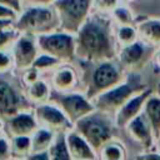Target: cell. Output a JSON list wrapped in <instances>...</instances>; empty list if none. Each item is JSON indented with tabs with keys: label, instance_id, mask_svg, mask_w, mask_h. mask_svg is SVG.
<instances>
[{
	"label": "cell",
	"instance_id": "6da1fadb",
	"mask_svg": "<svg viewBox=\"0 0 160 160\" xmlns=\"http://www.w3.org/2000/svg\"><path fill=\"white\" fill-rule=\"evenodd\" d=\"M75 39V54L86 61H106L114 56L110 21L101 15L89 16Z\"/></svg>",
	"mask_w": 160,
	"mask_h": 160
},
{
	"label": "cell",
	"instance_id": "7a4b0ae2",
	"mask_svg": "<svg viewBox=\"0 0 160 160\" xmlns=\"http://www.w3.org/2000/svg\"><path fill=\"white\" fill-rule=\"evenodd\" d=\"M58 26H60L58 14L55 9L52 10L48 6H30L15 24V29L19 32L29 35L49 34Z\"/></svg>",
	"mask_w": 160,
	"mask_h": 160
},
{
	"label": "cell",
	"instance_id": "3957f363",
	"mask_svg": "<svg viewBox=\"0 0 160 160\" xmlns=\"http://www.w3.org/2000/svg\"><path fill=\"white\" fill-rule=\"evenodd\" d=\"M91 0H55L51 6L55 9L60 28L69 32L75 34L89 18V9Z\"/></svg>",
	"mask_w": 160,
	"mask_h": 160
},
{
	"label": "cell",
	"instance_id": "277c9868",
	"mask_svg": "<svg viewBox=\"0 0 160 160\" xmlns=\"http://www.w3.org/2000/svg\"><path fill=\"white\" fill-rule=\"evenodd\" d=\"M76 131L91 145L95 151H101V149L110 142L112 136V129L109 120L101 115L89 114L78 121H75Z\"/></svg>",
	"mask_w": 160,
	"mask_h": 160
},
{
	"label": "cell",
	"instance_id": "5b68a950",
	"mask_svg": "<svg viewBox=\"0 0 160 160\" xmlns=\"http://www.w3.org/2000/svg\"><path fill=\"white\" fill-rule=\"evenodd\" d=\"M39 49L51 56L58 58L60 61H69L75 54V39L68 34H42L38 35Z\"/></svg>",
	"mask_w": 160,
	"mask_h": 160
},
{
	"label": "cell",
	"instance_id": "8992f818",
	"mask_svg": "<svg viewBox=\"0 0 160 160\" xmlns=\"http://www.w3.org/2000/svg\"><path fill=\"white\" fill-rule=\"evenodd\" d=\"M49 100H51L72 122L91 114L95 109L94 104L89 102L88 99L79 94H51Z\"/></svg>",
	"mask_w": 160,
	"mask_h": 160
},
{
	"label": "cell",
	"instance_id": "52a82bcc",
	"mask_svg": "<svg viewBox=\"0 0 160 160\" xmlns=\"http://www.w3.org/2000/svg\"><path fill=\"white\" fill-rule=\"evenodd\" d=\"M121 79V72L118 66L112 62L101 61L91 74V81L88 91L89 98H95L96 95L116 86Z\"/></svg>",
	"mask_w": 160,
	"mask_h": 160
},
{
	"label": "cell",
	"instance_id": "ba28073f",
	"mask_svg": "<svg viewBox=\"0 0 160 160\" xmlns=\"http://www.w3.org/2000/svg\"><path fill=\"white\" fill-rule=\"evenodd\" d=\"M135 88L130 84L116 85L99 95L95 96L94 106L102 114L118 112L120 108L131 98Z\"/></svg>",
	"mask_w": 160,
	"mask_h": 160
},
{
	"label": "cell",
	"instance_id": "9c48e42d",
	"mask_svg": "<svg viewBox=\"0 0 160 160\" xmlns=\"http://www.w3.org/2000/svg\"><path fill=\"white\" fill-rule=\"evenodd\" d=\"M25 106L26 101L19 89L8 79L0 78V118L8 120L21 112V109Z\"/></svg>",
	"mask_w": 160,
	"mask_h": 160
},
{
	"label": "cell",
	"instance_id": "30bf717a",
	"mask_svg": "<svg viewBox=\"0 0 160 160\" xmlns=\"http://www.w3.org/2000/svg\"><path fill=\"white\" fill-rule=\"evenodd\" d=\"M35 118L38 122L54 132H64L70 130L72 121L58 108L52 105H40L35 110Z\"/></svg>",
	"mask_w": 160,
	"mask_h": 160
},
{
	"label": "cell",
	"instance_id": "8fae6325",
	"mask_svg": "<svg viewBox=\"0 0 160 160\" xmlns=\"http://www.w3.org/2000/svg\"><path fill=\"white\" fill-rule=\"evenodd\" d=\"M38 42H35L29 34L19 38L14 46V61L18 69L26 70L32 66L38 58Z\"/></svg>",
	"mask_w": 160,
	"mask_h": 160
},
{
	"label": "cell",
	"instance_id": "7c38bea8",
	"mask_svg": "<svg viewBox=\"0 0 160 160\" xmlns=\"http://www.w3.org/2000/svg\"><path fill=\"white\" fill-rule=\"evenodd\" d=\"M36 119L28 112H19L6 120L5 130L9 136H21V135H31L38 130Z\"/></svg>",
	"mask_w": 160,
	"mask_h": 160
},
{
	"label": "cell",
	"instance_id": "4fadbf2b",
	"mask_svg": "<svg viewBox=\"0 0 160 160\" xmlns=\"http://www.w3.org/2000/svg\"><path fill=\"white\" fill-rule=\"evenodd\" d=\"M148 95L149 92H141L139 95L131 96L116 112V124L120 126H125L130 120L139 115L141 106L148 100Z\"/></svg>",
	"mask_w": 160,
	"mask_h": 160
},
{
	"label": "cell",
	"instance_id": "5bb4252c",
	"mask_svg": "<svg viewBox=\"0 0 160 160\" xmlns=\"http://www.w3.org/2000/svg\"><path fill=\"white\" fill-rule=\"evenodd\" d=\"M126 126H128L130 136L134 140H136L138 142H140L145 146H149L151 144V134H154V132L151 130V126H150L145 114L136 115L132 120H130L126 124Z\"/></svg>",
	"mask_w": 160,
	"mask_h": 160
},
{
	"label": "cell",
	"instance_id": "9a60e30c",
	"mask_svg": "<svg viewBox=\"0 0 160 160\" xmlns=\"http://www.w3.org/2000/svg\"><path fill=\"white\" fill-rule=\"evenodd\" d=\"M66 142L69 148L70 156L74 159H94V149L91 145L76 131L69 132L66 135Z\"/></svg>",
	"mask_w": 160,
	"mask_h": 160
},
{
	"label": "cell",
	"instance_id": "2e32d148",
	"mask_svg": "<svg viewBox=\"0 0 160 160\" xmlns=\"http://www.w3.org/2000/svg\"><path fill=\"white\" fill-rule=\"evenodd\" d=\"M145 56V48L141 42H131L125 45L120 52V61L126 68H135Z\"/></svg>",
	"mask_w": 160,
	"mask_h": 160
},
{
	"label": "cell",
	"instance_id": "e0dca14e",
	"mask_svg": "<svg viewBox=\"0 0 160 160\" xmlns=\"http://www.w3.org/2000/svg\"><path fill=\"white\" fill-rule=\"evenodd\" d=\"M144 114L155 136L160 135V98H149L145 101Z\"/></svg>",
	"mask_w": 160,
	"mask_h": 160
},
{
	"label": "cell",
	"instance_id": "ac0fdd59",
	"mask_svg": "<svg viewBox=\"0 0 160 160\" xmlns=\"http://www.w3.org/2000/svg\"><path fill=\"white\" fill-rule=\"evenodd\" d=\"M54 136L55 132L46 128L38 129L31 138V152L35 154L40 151H49V148L54 141Z\"/></svg>",
	"mask_w": 160,
	"mask_h": 160
},
{
	"label": "cell",
	"instance_id": "d6986e66",
	"mask_svg": "<svg viewBox=\"0 0 160 160\" xmlns=\"http://www.w3.org/2000/svg\"><path fill=\"white\" fill-rule=\"evenodd\" d=\"M75 81H76V78H75L74 71L68 68L58 70L52 78V84L58 92L70 91L74 88Z\"/></svg>",
	"mask_w": 160,
	"mask_h": 160
},
{
	"label": "cell",
	"instance_id": "ffe728a7",
	"mask_svg": "<svg viewBox=\"0 0 160 160\" xmlns=\"http://www.w3.org/2000/svg\"><path fill=\"white\" fill-rule=\"evenodd\" d=\"M139 34L144 41L150 44L160 42V21H146L139 26Z\"/></svg>",
	"mask_w": 160,
	"mask_h": 160
},
{
	"label": "cell",
	"instance_id": "44dd1931",
	"mask_svg": "<svg viewBox=\"0 0 160 160\" xmlns=\"http://www.w3.org/2000/svg\"><path fill=\"white\" fill-rule=\"evenodd\" d=\"M49 155H50V159H70L71 158L64 132H58L55 141H52L51 146L49 148Z\"/></svg>",
	"mask_w": 160,
	"mask_h": 160
},
{
	"label": "cell",
	"instance_id": "7402d4cb",
	"mask_svg": "<svg viewBox=\"0 0 160 160\" xmlns=\"http://www.w3.org/2000/svg\"><path fill=\"white\" fill-rule=\"evenodd\" d=\"M50 94H49V88L48 85L41 81V80H36L34 82H31L29 85L28 89V99L32 102H42L46 101L49 99Z\"/></svg>",
	"mask_w": 160,
	"mask_h": 160
},
{
	"label": "cell",
	"instance_id": "603a6c76",
	"mask_svg": "<svg viewBox=\"0 0 160 160\" xmlns=\"http://www.w3.org/2000/svg\"><path fill=\"white\" fill-rule=\"evenodd\" d=\"M12 152L16 156H24L26 154L31 152V139L29 135H21L12 138V145H11Z\"/></svg>",
	"mask_w": 160,
	"mask_h": 160
},
{
	"label": "cell",
	"instance_id": "cb8c5ba5",
	"mask_svg": "<svg viewBox=\"0 0 160 160\" xmlns=\"http://www.w3.org/2000/svg\"><path fill=\"white\" fill-rule=\"evenodd\" d=\"M116 38H118V41L121 42L122 45H129V44L135 41V39H136V30L134 28H131L130 25H121L118 29Z\"/></svg>",
	"mask_w": 160,
	"mask_h": 160
},
{
	"label": "cell",
	"instance_id": "d4e9b609",
	"mask_svg": "<svg viewBox=\"0 0 160 160\" xmlns=\"http://www.w3.org/2000/svg\"><path fill=\"white\" fill-rule=\"evenodd\" d=\"M18 32L19 31L16 29L15 30L10 29V26L0 29V50H2V51L8 50L14 44V41L16 40Z\"/></svg>",
	"mask_w": 160,
	"mask_h": 160
},
{
	"label": "cell",
	"instance_id": "484cf974",
	"mask_svg": "<svg viewBox=\"0 0 160 160\" xmlns=\"http://www.w3.org/2000/svg\"><path fill=\"white\" fill-rule=\"evenodd\" d=\"M60 62V60L55 56H51L49 54H42L40 56H38L32 64V66L35 69H40V70H46V69H50V68H54Z\"/></svg>",
	"mask_w": 160,
	"mask_h": 160
},
{
	"label": "cell",
	"instance_id": "4316f807",
	"mask_svg": "<svg viewBox=\"0 0 160 160\" xmlns=\"http://www.w3.org/2000/svg\"><path fill=\"white\" fill-rule=\"evenodd\" d=\"M101 158L104 159H110V160H116V159H121L124 158V152H122V148L119 146L118 144H106L102 149H101Z\"/></svg>",
	"mask_w": 160,
	"mask_h": 160
},
{
	"label": "cell",
	"instance_id": "83f0119b",
	"mask_svg": "<svg viewBox=\"0 0 160 160\" xmlns=\"http://www.w3.org/2000/svg\"><path fill=\"white\" fill-rule=\"evenodd\" d=\"M114 18L121 25H129L131 22V14L125 8H115L114 9Z\"/></svg>",
	"mask_w": 160,
	"mask_h": 160
},
{
	"label": "cell",
	"instance_id": "f1b7e54d",
	"mask_svg": "<svg viewBox=\"0 0 160 160\" xmlns=\"http://www.w3.org/2000/svg\"><path fill=\"white\" fill-rule=\"evenodd\" d=\"M11 56L5 51L0 50V72H5L11 66Z\"/></svg>",
	"mask_w": 160,
	"mask_h": 160
},
{
	"label": "cell",
	"instance_id": "f546056e",
	"mask_svg": "<svg viewBox=\"0 0 160 160\" xmlns=\"http://www.w3.org/2000/svg\"><path fill=\"white\" fill-rule=\"evenodd\" d=\"M0 4L4 6H8L12 10H15L16 12H21L22 11V2L21 0H0Z\"/></svg>",
	"mask_w": 160,
	"mask_h": 160
},
{
	"label": "cell",
	"instance_id": "4dcf8cb0",
	"mask_svg": "<svg viewBox=\"0 0 160 160\" xmlns=\"http://www.w3.org/2000/svg\"><path fill=\"white\" fill-rule=\"evenodd\" d=\"M0 18L15 20V19L18 18V12H16L15 10H12V9H10V8L4 6V5L0 4Z\"/></svg>",
	"mask_w": 160,
	"mask_h": 160
},
{
	"label": "cell",
	"instance_id": "1f68e13d",
	"mask_svg": "<svg viewBox=\"0 0 160 160\" xmlns=\"http://www.w3.org/2000/svg\"><path fill=\"white\" fill-rule=\"evenodd\" d=\"M54 1L55 0H21L22 4H26L29 6H48Z\"/></svg>",
	"mask_w": 160,
	"mask_h": 160
},
{
	"label": "cell",
	"instance_id": "d6a6232c",
	"mask_svg": "<svg viewBox=\"0 0 160 160\" xmlns=\"http://www.w3.org/2000/svg\"><path fill=\"white\" fill-rule=\"evenodd\" d=\"M116 6V0H99V8L101 10H114Z\"/></svg>",
	"mask_w": 160,
	"mask_h": 160
},
{
	"label": "cell",
	"instance_id": "836d02e7",
	"mask_svg": "<svg viewBox=\"0 0 160 160\" xmlns=\"http://www.w3.org/2000/svg\"><path fill=\"white\" fill-rule=\"evenodd\" d=\"M9 154H10V150H9V144H8V141H6L4 138H0V159L8 158Z\"/></svg>",
	"mask_w": 160,
	"mask_h": 160
},
{
	"label": "cell",
	"instance_id": "e575fe53",
	"mask_svg": "<svg viewBox=\"0 0 160 160\" xmlns=\"http://www.w3.org/2000/svg\"><path fill=\"white\" fill-rule=\"evenodd\" d=\"M11 25H12V19H2V18H0V29L9 28Z\"/></svg>",
	"mask_w": 160,
	"mask_h": 160
},
{
	"label": "cell",
	"instance_id": "d590c367",
	"mask_svg": "<svg viewBox=\"0 0 160 160\" xmlns=\"http://www.w3.org/2000/svg\"><path fill=\"white\" fill-rule=\"evenodd\" d=\"M158 62H159V64H160V52H159V54H158Z\"/></svg>",
	"mask_w": 160,
	"mask_h": 160
},
{
	"label": "cell",
	"instance_id": "8d00e7d4",
	"mask_svg": "<svg viewBox=\"0 0 160 160\" xmlns=\"http://www.w3.org/2000/svg\"><path fill=\"white\" fill-rule=\"evenodd\" d=\"M159 146H160V135H159Z\"/></svg>",
	"mask_w": 160,
	"mask_h": 160
}]
</instances>
